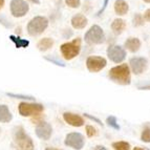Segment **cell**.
Here are the masks:
<instances>
[{"label": "cell", "instance_id": "cell-2", "mask_svg": "<svg viewBox=\"0 0 150 150\" xmlns=\"http://www.w3.org/2000/svg\"><path fill=\"white\" fill-rule=\"evenodd\" d=\"M108 77L113 82L119 83L121 85H128L130 84L131 77H130V69L127 64H121L112 67L108 71Z\"/></svg>", "mask_w": 150, "mask_h": 150}, {"label": "cell", "instance_id": "cell-32", "mask_svg": "<svg viewBox=\"0 0 150 150\" xmlns=\"http://www.w3.org/2000/svg\"><path fill=\"white\" fill-rule=\"evenodd\" d=\"M30 2L32 3H35V4H40V0H28Z\"/></svg>", "mask_w": 150, "mask_h": 150}, {"label": "cell", "instance_id": "cell-15", "mask_svg": "<svg viewBox=\"0 0 150 150\" xmlns=\"http://www.w3.org/2000/svg\"><path fill=\"white\" fill-rule=\"evenodd\" d=\"M140 47H141V41L139 40L138 38L130 37L125 41V48H127L131 53L138 52L140 50Z\"/></svg>", "mask_w": 150, "mask_h": 150}, {"label": "cell", "instance_id": "cell-14", "mask_svg": "<svg viewBox=\"0 0 150 150\" xmlns=\"http://www.w3.org/2000/svg\"><path fill=\"white\" fill-rule=\"evenodd\" d=\"M87 18L82 14H77L71 18V25L74 28L77 30H82L87 25Z\"/></svg>", "mask_w": 150, "mask_h": 150}, {"label": "cell", "instance_id": "cell-7", "mask_svg": "<svg viewBox=\"0 0 150 150\" xmlns=\"http://www.w3.org/2000/svg\"><path fill=\"white\" fill-rule=\"evenodd\" d=\"M65 145L73 148L76 150H80L85 145V139L81 133L79 132H71L68 133L65 138Z\"/></svg>", "mask_w": 150, "mask_h": 150}, {"label": "cell", "instance_id": "cell-5", "mask_svg": "<svg viewBox=\"0 0 150 150\" xmlns=\"http://www.w3.org/2000/svg\"><path fill=\"white\" fill-rule=\"evenodd\" d=\"M84 40L87 44L93 45V44H101L105 41V36L104 32L99 25H93L89 30L86 32L84 36Z\"/></svg>", "mask_w": 150, "mask_h": 150}, {"label": "cell", "instance_id": "cell-12", "mask_svg": "<svg viewBox=\"0 0 150 150\" xmlns=\"http://www.w3.org/2000/svg\"><path fill=\"white\" fill-rule=\"evenodd\" d=\"M52 131H53V128H52L50 124H48L47 122H44V121L38 123L37 127H36L37 137L45 141L50 140V138L52 137Z\"/></svg>", "mask_w": 150, "mask_h": 150}, {"label": "cell", "instance_id": "cell-34", "mask_svg": "<svg viewBox=\"0 0 150 150\" xmlns=\"http://www.w3.org/2000/svg\"><path fill=\"white\" fill-rule=\"evenodd\" d=\"M3 5H4V0H0V10L3 8Z\"/></svg>", "mask_w": 150, "mask_h": 150}, {"label": "cell", "instance_id": "cell-13", "mask_svg": "<svg viewBox=\"0 0 150 150\" xmlns=\"http://www.w3.org/2000/svg\"><path fill=\"white\" fill-rule=\"evenodd\" d=\"M63 119L67 124L74 126V127H80V126L84 125V120L82 117L79 115H76L73 112H65L63 115Z\"/></svg>", "mask_w": 150, "mask_h": 150}, {"label": "cell", "instance_id": "cell-18", "mask_svg": "<svg viewBox=\"0 0 150 150\" xmlns=\"http://www.w3.org/2000/svg\"><path fill=\"white\" fill-rule=\"evenodd\" d=\"M126 28V22L123 19H115L113 20V22L111 23V30H113L115 34L117 35H120L124 32Z\"/></svg>", "mask_w": 150, "mask_h": 150}, {"label": "cell", "instance_id": "cell-28", "mask_svg": "<svg viewBox=\"0 0 150 150\" xmlns=\"http://www.w3.org/2000/svg\"><path fill=\"white\" fill-rule=\"evenodd\" d=\"M0 23H2L3 25H4L5 28H11V26H12V25H11V23H8V21L6 20V19H5L4 17H0Z\"/></svg>", "mask_w": 150, "mask_h": 150}, {"label": "cell", "instance_id": "cell-21", "mask_svg": "<svg viewBox=\"0 0 150 150\" xmlns=\"http://www.w3.org/2000/svg\"><path fill=\"white\" fill-rule=\"evenodd\" d=\"M112 148L115 150H130V144L127 142H115L112 144Z\"/></svg>", "mask_w": 150, "mask_h": 150}, {"label": "cell", "instance_id": "cell-30", "mask_svg": "<svg viewBox=\"0 0 150 150\" xmlns=\"http://www.w3.org/2000/svg\"><path fill=\"white\" fill-rule=\"evenodd\" d=\"M86 115V117H88V118H89V119H91V120L96 121V122H97L98 124H102V123H101V121H100V120H98V119L93 118V117H90V115Z\"/></svg>", "mask_w": 150, "mask_h": 150}, {"label": "cell", "instance_id": "cell-20", "mask_svg": "<svg viewBox=\"0 0 150 150\" xmlns=\"http://www.w3.org/2000/svg\"><path fill=\"white\" fill-rule=\"evenodd\" d=\"M10 39L15 43L16 47L20 48V47H28L30 42L28 40H24V39H20L19 37H15V36H10Z\"/></svg>", "mask_w": 150, "mask_h": 150}, {"label": "cell", "instance_id": "cell-26", "mask_svg": "<svg viewBox=\"0 0 150 150\" xmlns=\"http://www.w3.org/2000/svg\"><path fill=\"white\" fill-rule=\"evenodd\" d=\"M6 96L11 98H16V99H26V100H34V98L30 97V96H22V95H15V93H6Z\"/></svg>", "mask_w": 150, "mask_h": 150}, {"label": "cell", "instance_id": "cell-1", "mask_svg": "<svg viewBox=\"0 0 150 150\" xmlns=\"http://www.w3.org/2000/svg\"><path fill=\"white\" fill-rule=\"evenodd\" d=\"M13 148L14 150H35V146L30 137L25 132L22 126L14 129L13 134Z\"/></svg>", "mask_w": 150, "mask_h": 150}, {"label": "cell", "instance_id": "cell-10", "mask_svg": "<svg viewBox=\"0 0 150 150\" xmlns=\"http://www.w3.org/2000/svg\"><path fill=\"white\" fill-rule=\"evenodd\" d=\"M107 56L115 63H121L125 60L126 52L120 45H110L107 48Z\"/></svg>", "mask_w": 150, "mask_h": 150}, {"label": "cell", "instance_id": "cell-9", "mask_svg": "<svg viewBox=\"0 0 150 150\" xmlns=\"http://www.w3.org/2000/svg\"><path fill=\"white\" fill-rule=\"evenodd\" d=\"M107 65V61L105 58L98 57V56H90L86 60V66L88 70L91 73H98L102 70Z\"/></svg>", "mask_w": 150, "mask_h": 150}, {"label": "cell", "instance_id": "cell-11", "mask_svg": "<svg viewBox=\"0 0 150 150\" xmlns=\"http://www.w3.org/2000/svg\"><path fill=\"white\" fill-rule=\"evenodd\" d=\"M130 67L132 69V73L134 75H141L142 73H144L148 66V62L145 58L143 57H135L130 59Z\"/></svg>", "mask_w": 150, "mask_h": 150}, {"label": "cell", "instance_id": "cell-22", "mask_svg": "<svg viewBox=\"0 0 150 150\" xmlns=\"http://www.w3.org/2000/svg\"><path fill=\"white\" fill-rule=\"evenodd\" d=\"M141 139H142L143 142L150 143V127L149 126H146V127L143 129Z\"/></svg>", "mask_w": 150, "mask_h": 150}, {"label": "cell", "instance_id": "cell-23", "mask_svg": "<svg viewBox=\"0 0 150 150\" xmlns=\"http://www.w3.org/2000/svg\"><path fill=\"white\" fill-rule=\"evenodd\" d=\"M133 26H141L144 24V17L141 14H135L132 21Z\"/></svg>", "mask_w": 150, "mask_h": 150}, {"label": "cell", "instance_id": "cell-24", "mask_svg": "<svg viewBox=\"0 0 150 150\" xmlns=\"http://www.w3.org/2000/svg\"><path fill=\"white\" fill-rule=\"evenodd\" d=\"M86 133H87L88 138H93V137H96V135H98L97 129H96L93 126H90V125L86 126Z\"/></svg>", "mask_w": 150, "mask_h": 150}, {"label": "cell", "instance_id": "cell-31", "mask_svg": "<svg viewBox=\"0 0 150 150\" xmlns=\"http://www.w3.org/2000/svg\"><path fill=\"white\" fill-rule=\"evenodd\" d=\"M140 89H150V84L149 85H143V86H139Z\"/></svg>", "mask_w": 150, "mask_h": 150}, {"label": "cell", "instance_id": "cell-19", "mask_svg": "<svg viewBox=\"0 0 150 150\" xmlns=\"http://www.w3.org/2000/svg\"><path fill=\"white\" fill-rule=\"evenodd\" d=\"M54 45V40L52 38H43L41 39L37 44V47L41 52H45V50H50V47H53Z\"/></svg>", "mask_w": 150, "mask_h": 150}, {"label": "cell", "instance_id": "cell-6", "mask_svg": "<svg viewBox=\"0 0 150 150\" xmlns=\"http://www.w3.org/2000/svg\"><path fill=\"white\" fill-rule=\"evenodd\" d=\"M44 107L42 104L39 103H26L21 102L18 106V111L22 117H32L38 115L43 111Z\"/></svg>", "mask_w": 150, "mask_h": 150}, {"label": "cell", "instance_id": "cell-4", "mask_svg": "<svg viewBox=\"0 0 150 150\" xmlns=\"http://www.w3.org/2000/svg\"><path fill=\"white\" fill-rule=\"evenodd\" d=\"M48 26V20L46 17L37 16L33 18L28 24V33L30 36H39L44 32Z\"/></svg>", "mask_w": 150, "mask_h": 150}, {"label": "cell", "instance_id": "cell-29", "mask_svg": "<svg viewBox=\"0 0 150 150\" xmlns=\"http://www.w3.org/2000/svg\"><path fill=\"white\" fill-rule=\"evenodd\" d=\"M144 19L150 22V8H148V10L145 12V14H144Z\"/></svg>", "mask_w": 150, "mask_h": 150}, {"label": "cell", "instance_id": "cell-8", "mask_svg": "<svg viewBox=\"0 0 150 150\" xmlns=\"http://www.w3.org/2000/svg\"><path fill=\"white\" fill-rule=\"evenodd\" d=\"M11 14L14 17H23L30 10L28 2L24 0H12L10 4Z\"/></svg>", "mask_w": 150, "mask_h": 150}, {"label": "cell", "instance_id": "cell-3", "mask_svg": "<svg viewBox=\"0 0 150 150\" xmlns=\"http://www.w3.org/2000/svg\"><path fill=\"white\" fill-rule=\"evenodd\" d=\"M81 39L76 38L71 42H66L60 46V52L65 60H71L80 54Z\"/></svg>", "mask_w": 150, "mask_h": 150}, {"label": "cell", "instance_id": "cell-35", "mask_svg": "<svg viewBox=\"0 0 150 150\" xmlns=\"http://www.w3.org/2000/svg\"><path fill=\"white\" fill-rule=\"evenodd\" d=\"M45 150H61V149H57V148H54V147H47Z\"/></svg>", "mask_w": 150, "mask_h": 150}, {"label": "cell", "instance_id": "cell-36", "mask_svg": "<svg viewBox=\"0 0 150 150\" xmlns=\"http://www.w3.org/2000/svg\"><path fill=\"white\" fill-rule=\"evenodd\" d=\"M133 150H144V149H143V148H140V147H135Z\"/></svg>", "mask_w": 150, "mask_h": 150}, {"label": "cell", "instance_id": "cell-38", "mask_svg": "<svg viewBox=\"0 0 150 150\" xmlns=\"http://www.w3.org/2000/svg\"><path fill=\"white\" fill-rule=\"evenodd\" d=\"M0 131H1V130H0Z\"/></svg>", "mask_w": 150, "mask_h": 150}, {"label": "cell", "instance_id": "cell-17", "mask_svg": "<svg viewBox=\"0 0 150 150\" xmlns=\"http://www.w3.org/2000/svg\"><path fill=\"white\" fill-rule=\"evenodd\" d=\"M13 119V115L11 113L10 109L6 105L0 104V122L1 123H8Z\"/></svg>", "mask_w": 150, "mask_h": 150}, {"label": "cell", "instance_id": "cell-16", "mask_svg": "<svg viewBox=\"0 0 150 150\" xmlns=\"http://www.w3.org/2000/svg\"><path fill=\"white\" fill-rule=\"evenodd\" d=\"M129 10V6H128L127 2L124 1V0H115V12L120 16L126 15Z\"/></svg>", "mask_w": 150, "mask_h": 150}, {"label": "cell", "instance_id": "cell-37", "mask_svg": "<svg viewBox=\"0 0 150 150\" xmlns=\"http://www.w3.org/2000/svg\"><path fill=\"white\" fill-rule=\"evenodd\" d=\"M144 2H147V3H150V0H144Z\"/></svg>", "mask_w": 150, "mask_h": 150}, {"label": "cell", "instance_id": "cell-25", "mask_svg": "<svg viewBox=\"0 0 150 150\" xmlns=\"http://www.w3.org/2000/svg\"><path fill=\"white\" fill-rule=\"evenodd\" d=\"M65 3H66V5H68L69 8H77L80 6L81 0H65Z\"/></svg>", "mask_w": 150, "mask_h": 150}, {"label": "cell", "instance_id": "cell-27", "mask_svg": "<svg viewBox=\"0 0 150 150\" xmlns=\"http://www.w3.org/2000/svg\"><path fill=\"white\" fill-rule=\"evenodd\" d=\"M107 123H108V125L113 127L115 129H120V126L117 124V120H115V118H113V117H109V118L107 119Z\"/></svg>", "mask_w": 150, "mask_h": 150}, {"label": "cell", "instance_id": "cell-33", "mask_svg": "<svg viewBox=\"0 0 150 150\" xmlns=\"http://www.w3.org/2000/svg\"><path fill=\"white\" fill-rule=\"evenodd\" d=\"M95 150H107L105 147H103V146H97V147L95 148Z\"/></svg>", "mask_w": 150, "mask_h": 150}]
</instances>
